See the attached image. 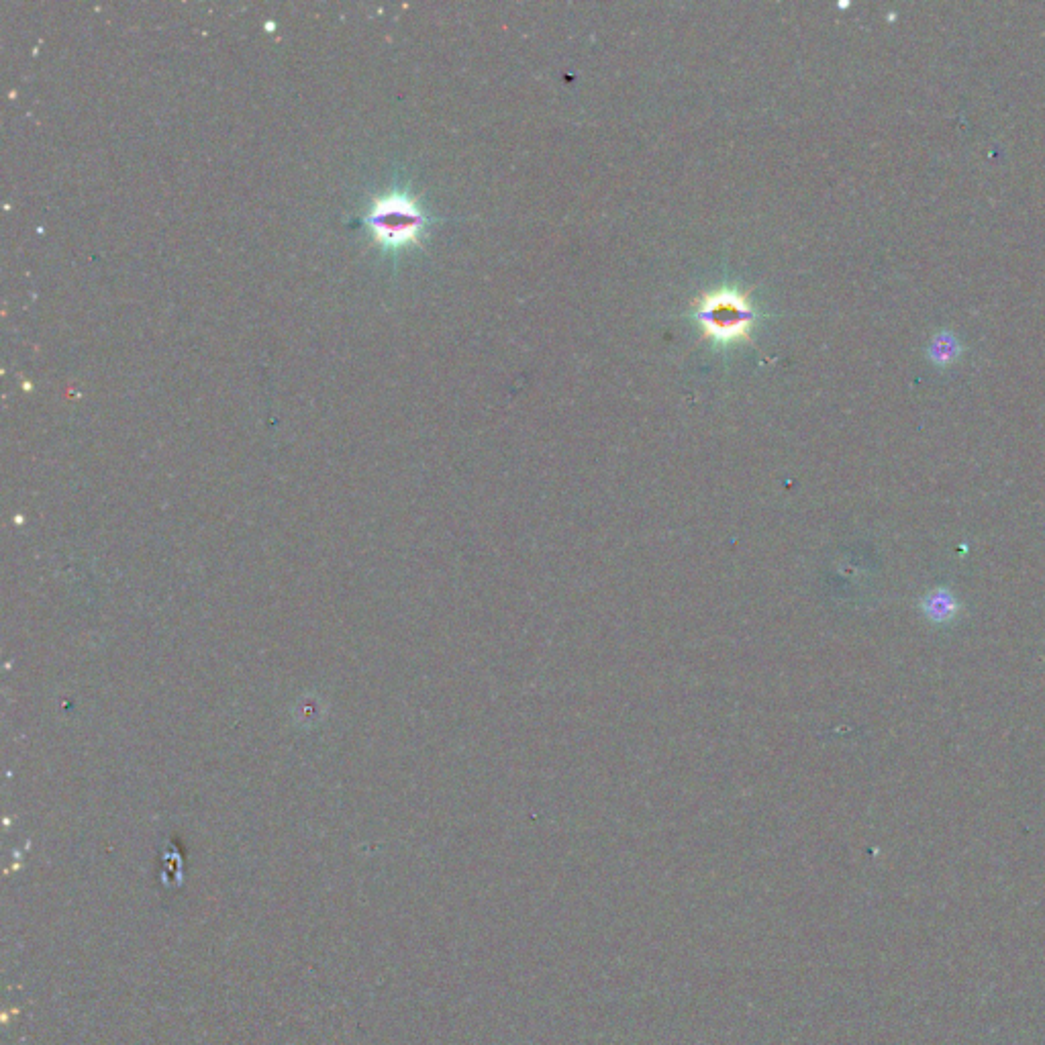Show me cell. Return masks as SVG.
<instances>
[{
	"label": "cell",
	"instance_id": "1",
	"mask_svg": "<svg viewBox=\"0 0 1045 1045\" xmlns=\"http://www.w3.org/2000/svg\"><path fill=\"white\" fill-rule=\"evenodd\" d=\"M372 239L384 250H401L421 241L427 215L409 192L390 190L376 196L364 215Z\"/></svg>",
	"mask_w": 1045,
	"mask_h": 1045
},
{
	"label": "cell",
	"instance_id": "2",
	"mask_svg": "<svg viewBox=\"0 0 1045 1045\" xmlns=\"http://www.w3.org/2000/svg\"><path fill=\"white\" fill-rule=\"evenodd\" d=\"M696 321L707 339L715 343L752 341L756 321L750 296L733 288H719L696 298Z\"/></svg>",
	"mask_w": 1045,
	"mask_h": 1045
},
{
	"label": "cell",
	"instance_id": "3",
	"mask_svg": "<svg viewBox=\"0 0 1045 1045\" xmlns=\"http://www.w3.org/2000/svg\"><path fill=\"white\" fill-rule=\"evenodd\" d=\"M925 354L933 366L950 368L962 358L964 343L952 329H941L929 339Z\"/></svg>",
	"mask_w": 1045,
	"mask_h": 1045
}]
</instances>
